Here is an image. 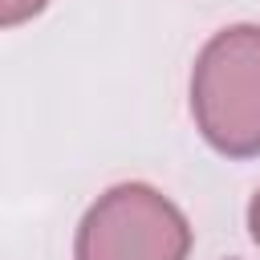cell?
Returning a JSON list of instances; mask_svg holds the SVG:
<instances>
[{
	"instance_id": "obj_3",
	"label": "cell",
	"mask_w": 260,
	"mask_h": 260,
	"mask_svg": "<svg viewBox=\"0 0 260 260\" xmlns=\"http://www.w3.org/2000/svg\"><path fill=\"white\" fill-rule=\"evenodd\" d=\"M49 0H0V24L4 28H16L24 20H32L37 12H45Z\"/></svg>"
},
{
	"instance_id": "obj_4",
	"label": "cell",
	"mask_w": 260,
	"mask_h": 260,
	"mask_svg": "<svg viewBox=\"0 0 260 260\" xmlns=\"http://www.w3.org/2000/svg\"><path fill=\"white\" fill-rule=\"evenodd\" d=\"M248 232H252V240H256V248H260V191H256L252 203H248Z\"/></svg>"
},
{
	"instance_id": "obj_2",
	"label": "cell",
	"mask_w": 260,
	"mask_h": 260,
	"mask_svg": "<svg viewBox=\"0 0 260 260\" xmlns=\"http://www.w3.org/2000/svg\"><path fill=\"white\" fill-rule=\"evenodd\" d=\"M187 215L146 183L102 191L77 223L73 260H187Z\"/></svg>"
},
{
	"instance_id": "obj_1",
	"label": "cell",
	"mask_w": 260,
	"mask_h": 260,
	"mask_svg": "<svg viewBox=\"0 0 260 260\" xmlns=\"http://www.w3.org/2000/svg\"><path fill=\"white\" fill-rule=\"evenodd\" d=\"M191 118L223 158L260 154V24H228L199 49Z\"/></svg>"
}]
</instances>
